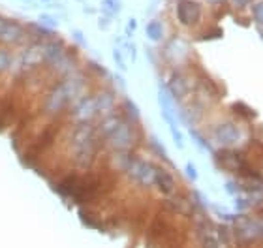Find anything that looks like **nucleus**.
Instances as JSON below:
<instances>
[{
	"label": "nucleus",
	"instance_id": "nucleus-1",
	"mask_svg": "<svg viewBox=\"0 0 263 248\" xmlns=\"http://www.w3.org/2000/svg\"><path fill=\"white\" fill-rule=\"evenodd\" d=\"M175 15H177V21L182 27H196L201 21V15H203V8L198 0H179L177 6H175Z\"/></svg>",
	"mask_w": 263,
	"mask_h": 248
},
{
	"label": "nucleus",
	"instance_id": "nucleus-2",
	"mask_svg": "<svg viewBox=\"0 0 263 248\" xmlns=\"http://www.w3.org/2000/svg\"><path fill=\"white\" fill-rule=\"evenodd\" d=\"M29 36L27 27H23L15 19H8L0 15V43L4 45H17Z\"/></svg>",
	"mask_w": 263,
	"mask_h": 248
},
{
	"label": "nucleus",
	"instance_id": "nucleus-3",
	"mask_svg": "<svg viewBox=\"0 0 263 248\" xmlns=\"http://www.w3.org/2000/svg\"><path fill=\"white\" fill-rule=\"evenodd\" d=\"M214 136H216V141L222 143V145H233V143L239 141L241 132L237 130V126L233 122H222L214 130Z\"/></svg>",
	"mask_w": 263,
	"mask_h": 248
},
{
	"label": "nucleus",
	"instance_id": "nucleus-4",
	"mask_svg": "<svg viewBox=\"0 0 263 248\" xmlns=\"http://www.w3.org/2000/svg\"><path fill=\"white\" fill-rule=\"evenodd\" d=\"M154 183L158 184V188L164 192V194H169L171 190H173V179H171V175L168 171H164V169H154Z\"/></svg>",
	"mask_w": 263,
	"mask_h": 248
},
{
	"label": "nucleus",
	"instance_id": "nucleus-5",
	"mask_svg": "<svg viewBox=\"0 0 263 248\" xmlns=\"http://www.w3.org/2000/svg\"><path fill=\"white\" fill-rule=\"evenodd\" d=\"M145 34L150 42H160L164 38V25L158 21V19H150L145 27Z\"/></svg>",
	"mask_w": 263,
	"mask_h": 248
},
{
	"label": "nucleus",
	"instance_id": "nucleus-6",
	"mask_svg": "<svg viewBox=\"0 0 263 248\" xmlns=\"http://www.w3.org/2000/svg\"><path fill=\"white\" fill-rule=\"evenodd\" d=\"M122 10V4H120V0H104V6H102V11L107 13V15H115L118 11Z\"/></svg>",
	"mask_w": 263,
	"mask_h": 248
},
{
	"label": "nucleus",
	"instance_id": "nucleus-7",
	"mask_svg": "<svg viewBox=\"0 0 263 248\" xmlns=\"http://www.w3.org/2000/svg\"><path fill=\"white\" fill-rule=\"evenodd\" d=\"M38 23H42L43 27H47V28H51V30L58 27V19H55L51 13H42L40 19H38Z\"/></svg>",
	"mask_w": 263,
	"mask_h": 248
},
{
	"label": "nucleus",
	"instance_id": "nucleus-8",
	"mask_svg": "<svg viewBox=\"0 0 263 248\" xmlns=\"http://www.w3.org/2000/svg\"><path fill=\"white\" fill-rule=\"evenodd\" d=\"M252 15H254V21L258 23L260 27H263V0H260V2L254 4Z\"/></svg>",
	"mask_w": 263,
	"mask_h": 248
},
{
	"label": "nucleus",
	"instance_id": "nucleus-9",
	"mask_svg": "<svg viewBox=\"0 0 263 248\" xmlns=\"http://www.w3.org/2000/svg\"><path fill=\"white\" fill-rule=\"evenodd\" d=\"M10 60H11L10 51H8V49H0V72L6 70V68L10 66Z\"/></svg>",
	"mask_w": 263,
	"mask_h": 248
},
{
	"label": "nucleus",
	"instance_id": "nucleus-10",
	"mask_svg": "<svg viewBox=\"0 0 263 248\" xmlns=\"http://www.w3.org/2000/svg\"><path fill=\"white\" fill-rule=\"evenodd\" d=\"M113 58H115L117 66H118L120 70H126V64H124V58H122V55H120V51H118V47H115V49H113Z\"/></svg>",
	"mask_w": 263,
	"mask_h": 248
},
{
	"label": "nucleus",
	"instance_id": "nucleus-11",
	"mask_svg": "<svg viewBox=\"0 0 263 248\" xmlns=\"http://www.w3.org/2000/svg\"><path fill=\"white\" fill-rule=\"evenodd\" d=\"M233 108H235V111H241L242 115H248V117H256V111L248 109V106H244V104H235Z\"/></svg>",
	"mask_w": 263,
	"mask_h": 248
},
{
	"label": "nucleus",
	"instance_id": "nucleus-12",
	"mask_svg": "<svg viewBox=\"0 0 263 248\" xmlns=\"http://www.w3.org/2000/svg\"><path fill=\"white\" fill-rule=\"evenodd\" d=\"M232 2L233 8H237V10H244V8H248L250 4H252L254 0H230Z\"/></svg>",
	"mask_w": 263,
	"mask_h": 248
},
{
	"label": "nucleus",
	"instance_id": "nucleus-13",
	"mask_svg": "<svg viewBox=\"0 0 263 248\" xmlns=\"http://www.w3.org/2000/svg\"><path fill=\"white\" fill-rule=\"evenodd\" d=\"M192 138H194V141H196V143H198L200 147H203V149H209V143H207V141L203 139L201 136H198L196 132H192Z\"/></svg>",
	"mask_w": 263,
	"mask_h": 248
},
{
	"label": "nucleus",
	"instance_id": "nucleus-14",
	"mask_svg": "<svg viewBox=\"0 0 263 248\" xmlns=\"http://www.w3.org/2000/svg\"><path fill=\"white\" fill-rule=\"evenodd\" d=\"M186 173H188V177L192 179V181H196V179H198V171H196L194 164H188V165H186Z\"/></svg>",
	"mask_w": 263,
	"mask_h": 248
},
{
	"label": "nucleus",
	"instance_id": "nucleus-15",
	"mask_svg": "<svg viewBox=\"0 0 263 248\" xmlns=\"http://www.w3.org/2000/svg\"><path fill=\"white\" fill-rule=\"evenodd\" d=\"M72 36H74L75 42H79L81 45H87V42H85V36H83V32H81V30H74V32H72Z\"/></svg>",
	"mask_w": 263,
	"mask_h": 248
},
{
	"label": "nucleus",
	"instance_id": "nucleus-16",
	"mask_svg": "<svg viewBox=\"0 0 263 248\" xmlns=\"http://www.w3.org/2000/svg\"><path fill=\"white\" fill-rule=\"evenodd\" d=\"M136 28H137V21H136V19H130V21H128V30H126V32L132 34L134 30H136Z\"/></svg>",
	"mask_w": 263,
	"mask_h": 248
},
{
	"label": "nucleus",
	"instance_id": "nucleus-17",
	"mask_svg": "<svg viewBox=\"0 0 263 248\" xmlns=\"http://www.w3.org/2000/svg\"><path fill=\"white\" fill-rule=\"evenodd\" d=\"M209 4H222V2H226V0H207Z\"/></svg>",
	"mask_w": 263,
	"mask_h": 248
},
{
	"label": "nucleus",
	"instance_id": "nucleus-18",
	"mask_svg": "<svg viewBox=\"0 0 263 248\" xmlns=\"http://www.w3.org/2000/svg\"><path fill=\"white\" fill-rule=\"evenodd\" d=\"M83 10H85V11H87V13H94V11H96V10H94V8H87V6H85Z\"/></svg>",
	"mask_w": 263,
	"mask_h": 248
},
{
	"label": "nucleus",
	"instance_id": "nucleus-19",
	"mask_svg": "<svg viewBox=\"0 0 263 248\" xmlns=\"http://www.w3.org/2000/svg\"><path fill=\"white\" fill-rule=\"evenodd\" d=\"M40 2H43V4H49V2H51V0H40Z\"/></svg>",
	"mask_w": 263,
	"mask_h": 248
}]
</instances>
